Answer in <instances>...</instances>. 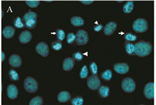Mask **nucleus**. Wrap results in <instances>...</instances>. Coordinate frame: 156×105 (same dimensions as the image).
Returning <instances> with one entry per match:
<instances>
[{"mask_svg": "<svg viewBox=\"0 0 156 105\" xmlns=\"http://www.w3.org/2000/svg\"><path fill=\"white\" fill-rule=\"evenodd\" d=\"M152 51V46L150 42L141 41L135 44V54L140 57L150 55Z\"/></svg>", "mask_w": 156, "mask_h": 105, "instance_id": "obj_1", "label": "nucleus"}, {"mask_svg": "<svg viewBox=\"0 0 156 105\" xmlns=\"http://www.w3.org/2000/svg\"><path fill=\"white\" fill-rule=\"evenodd\" d=\"M37 13L34 12L29 11L26 13L23 17V21L24 22L25 26L29 29L34 28L37 23Z\"/></svg>", "mask_w": 156, "mask_h": 105, "instance_id": "obj_2", "label": "nucleus"}, {"mask_svg": "<svg viewBox=\"0 0 156 105\" xmlns=\"http://www.w3.org/2000/svg\"><path fill=\"white\" fill-rule=\"evenodd\" d=\"M133 29L137 33H143L147 31L148 23L144 18L137 19L133 23Z\"/></svg>", "mask_w": 156, "mask_h": 105, "instance_id": "obj_3", "label": "nucleus"}, {"mask_svg": "<svg viewBox=\"0 0 156 105\" xmlns=\"http://www.w3.org/2000/svg\"><path fill=\"white\" fill-rule=\"evenodd\" d=\"M24 89L28 93H35L38 89V82L32 77H27L24 80Z\"/></svg>", "mask_w": 156, "mask_h": 105, "instance_id": "obj_4", "label": "nucleus"}, {"mask_svg": "<svg viewBox=\"0 0 156 105\" xmlns=\"http://www.w3.org/2000/svg\"><path fill=\"white\" fill-rule=\"evenodd\" d=\"M121 87L124 92L127 93H131L135 90L136 84H135V82L134 80L132 79L131 78L128 77L125 78V79L122 81Z\"/></svg>", "mask_w": 156, "mask_h": 105, "instance_id": "obj_5", "label": "nucleus"}, {"mask_svg": "<svg viewBox=\"0 0 156 105\" xmlns=\"http://www.w3.org/2000/svg\"><path fill=\"white\" fill-rule=\"evenodd\" d=\"M76 42L78 45H85L89 42V34L84 30H80L76 34Z\"/></svg>", "mask_w": 156, "mask_h": 105, "instance_id": "obj_6", "label": "nucleus"}, {"mask_svg": "<svg viewBox=\"0 0 156 105\" xmlns=\"http://www.w3.org/2000/svg\"><path fill=\"white\" fill-rule=\"evenodd\" d=\"M87 86L90 90H95L99 89L101 86V80L97 75L90 76L87 80Z\"/></svg>", "mask_w": 156, "mask_h": 105, "instance_id": "obj_7", "label": "nucleus"}, {"mask_svg": "<svg viewBox=\"0 0 156 105\" xmlns=\"http://www.w3.org/2000/svg\"><path fill=\"white\" fill-rule=\"evenodd\" d=\"M36 52L43 57H47L49 54V48L45 42H40L36 47Z\"/></svg>", "mask_w": 156, "mask_h": 105, "instance_id": "obj_8", "label": "nucleus"}, {"mask_svg": "<svg viewBox=\"0 0 156 105\" xmlns=\"http://www.w3.org/2000/svg\"><path fill=\"white\" fill-rule=\"evenodd\" d=\"M144 93L147 99H153L154 98V83L149 82L145 86Z\"/></svg>", "mask_w": 156, "mask_h": 105, "instance_id": "obj_9", "label": "nucleus"}, {"mask_svg": "<svg viewBox=\"0 0 156 105\" xmlns=\"http://www.w3.org/2000/svg\"><path fill=\"white\" fill-rule=\"evenodd\" d=\"M114 70L118 74H125L129 72V67L126 63H117L115 64L114 66Z\"/></svg>", "mask_w": 156, "mask_h": 105, "instance_id": "obj_10", "label": "nucleus"}, {"mask_svg": "<svg viewBox=\"0 0 156 105\" xmlns=\"http://www.w3.org/2000/svg\"><path fill=\"white\" fill-rule=\"evenodd\" d=\"M9 63L10 66L13 68H19L22 65V60L21 57L18 54H13L9 57Z\"/></svg>", "mask_w": 156, "mask_h": 105, "instance_id": "obj_11", "label": "nucleus"}, {"mask_svg": "<svg viewBox=\"0 0 156 105\" xmlns=\"http://www.w3.org/2000/svg\"><path fill=\"white\" fill-rule=\"evenodd\" d=\"M7 95L10 99H16L18 95V88L14 84H9L7 88Z\"/></svg>", "mask_w": 156, "mask_h": 105, "instance_id": "obj_12", "label": "nucleus"}, {"mask_svg": "<svg viewBox=\"0 0 156 105\" xmlns=\"http://www.w3.org/2000/svg\"><path fill=\"white\" fill-rule=\"evenodd\" d=\"M117 24L114 22H111L107 23L104 28V33L106 36H111L115 32L117 29Z\"/></svg>", "mask_w": 156, "mask_h": 105, "instance_id": "obj_13", "label": "nucleus"}, {"mask_svg": "<svg viewBox=\"0 0 156 105\" xmlns=\"http://www.w3.org/2000/svg\"><path fill=\"white\" fill-rule=\"evenodd\" d=\"M32 38V35L28 30H25L22 32L19 36V40L22 44H28L31 41Z\"/></svg>", "mask_w": 156, "mask_h": 105, "instance_id": "obj_14", "label": "nucleus"}, {"mask_svg": "<svg viewBox=\"0 0 156 105\" xmlns=\"http://www.w3.org/2000/svg\"><path fill=\"white\" fill-rule=\"evenodd\" d=\"M74 59L72 58H66L63 60L62 68L64 71H70L72 70L74 66Z\"/></svg>", "mask_w": 156, "mask_h": 105, "instance_id": "obj_15", "label": "nucleus"}, {"mask_svg": "<svg viewBox=\"0 0 156 105\" xmlns=\"http://www.w3.org/2000/svg\"><path fill=\"white\" fill-rule=\"evenodd\" d=\"M15 28L12 26H5L2 31V35L7 39H10L15 34Z\"/></svg>", "mask_w": 156, "mask_h": 105, "instance_id": "obj_16", "label": "nucleus"}, {"mask_svg": "<svg viewBox=\"0 0 156 105\" xmlns=\"http://www.w3.org/2000/svg\"><path fill=\"white\" fill-rule=\"evenodd\" d=\"M57 99L60 103H66L70 100L71 96L70 94L67 91H62L58 94Z\"/></svg>", "mask_w": 156, "mask_h": 105, "instance_id": "obj_17", "label": "nucleus"}, {"mask_svg": "<svg viewBox=\"0 0 156 105\" xmlns=\"http://www.w3.org/2000/svg\"><path fill=\"white\" fill-rule=\"evenodd\" d=\"M70 22L72 25L76 27L83 26L84 24V19L79 16H74L70 19Z\"/></svg>", "mask_w": 156, "mask_h": 105, "instance_id": "obj_18", "label": "nucleus"}, {"mask_svg": "<svg viewBox=\"0 0 156 105\" xmlns=\"http://www.w3.org/2000/svg\"><path fill=\"white\" fill-rule=\"evenodd\" d=\"M110 89L108 86H101L99 90V93L100 96L102 98H107L109 94Z\"/></svg>", "mask_w": 156, "mask_h": 105, "instance_id": "obj_19", "label": "nucleus"}, {"mask_svg": "<svg viewBox=\"0 0 156 105\" xmlns=\"http://www.w3.org/2000/svg\"><path fill=\"white\" fill-rule=\"evenodd\" d=\"M133 2L129 1V2H127L124 5L123 8V10L124 13H131L132 11H133Z\"/></svg>", "mask_w": 156, "mask_h": 105, "instance_id": "obj_20", "label": "nucleus"}, {"mask_svg": "<svg viewBox=\"0 0 156 105\" xmlns=\"http://www.w3.org/2000/svg\"><path fill=\"white\" fill-rule=\"evenodd\" d=\"M125 51L126 52L129 54V55H131L135 53V45L133 44L132 43L130 42H126L125 43Z\"/></svg>", "mask_w": 156, "mask_h": 105, "instance_id": "obj_21", "label": "nucleus"}, {"mask_svg": "<svg viewBox=\"0 0 156 105\" xmlns=\"http://www.w3.org/2000/svg\"><path fill=\"white\" fill-rule=\"evenodd\" d=\"M43 104V99L41 96H36L30 101V105H42Z\"/></svg>", "mask_w": 156, "mask_h": 105, "instance_id": "obj_22", "label": "nucleus"}, {"mask_svg": "<svg viewBox=\"0 0 156 105\" xmlns=\"http://www.w3.org/2000/svg\"><path fill=\"white\" fill-rule=\"evenodd\" d=\"M101 77L105 80L108 81L111 79L112 78V72L111 70H107L104 71V72L101 74Z\"/></svg>", "mask_w": 156, "mask_h": 105, "instance_id": "obj_23", "label": "nucleus"}, {"mask_svg": "<svg viewBox=\"0 0 156 105\" xmlns=\"http://www.w3.org/2000/svg\"><path fill=\"white\" fill-rule=\"evenodd\" d=\"M71 103L73 105H83L84 103V99L81 96L75 97L71 101Z\"/></svg>", "mask_w": 156, "mask_h": 105, "instance_id": "obj_24", "label": "nucleus"}, {"mask_svg": "<svg viewBox=\"0 0 156 105\" xmlns=\"http://www.w3.org/2000/svg\"><path fill=\"white\" fill-rule=\"evenodd\" d=\"M124 37H125V40H126V41L128 42H134L137 39V36L134 35V34H133V33H125V35Z\"/></svg>", "mask_w": 156, "mask_h": 105, "instance_id": "obj_25", "label": "nucleus"}, {"mask_svg": "<svg viewBox=\"0 0 156 105\" xmlns=\"http://www.w3.org/2000/svg\"><path fill=\"white\" fill-rule=\"evenodd\" d=\"M13 25L17 28H23V27H24V23H23L22 21L21 18H20V17H18L15 20H14V22H13Z\"/></svg>", "mask_w": 156, "mask_h": 105, "instance_id": "obj_26", "label": "nucleus"}, {"mask_svg": "<svg viewBox=\"0 0 156 105\" xmlns=\"http://www.w3.org/2000/svg\"><path fill=\"white\" fill-rule=\"evenodd\" d=\"M9 75L10 79H11L12 80L16 81V80H19V75H18V72H17L16 71L13 69H11L9 70Z\"/></svg>", "mask_w": 156, "mask_h": 105, "instance_id": "obj_27", "label": "nucleus"}, {"mask_svg": "<svg viewBox=\"0 0 156 105\" xmlns=\"http://www.w3.org/2000/svg\"><path fill=\"white\" fill-rule=\"evenodd\" d=\"M26 3L28 5L29 7L32 8H37L40 4V1L38 0H32V1H26Z\"/></svg>", "mask_w": 156, "mask_h": 105, "instance_id": "obj_28", "label": "nucleus"}, {"mask_svg": "<svg viewBox=\"0 0 156 105\" xmlns=\"http://www.w3.org/2000/svg\"><path fill=\"white\" fill-rule=\"evenodd\" d=\"M88 76V69L86 65H84L80 72V76L81 79H86Z\"/></svg>", "mask_w": 156, "mask_h": 105, "instance_id": "obj_29", "label": "nucleus"}, {"mask_svg": "<svg viewBox=\"0 0 156 105\" xmlns=\"http://www.w3.org/2000/svg\"><path fill=\"white\" fill-rule=\"evenodd\" d=\"M56 32H57L58 40L60 42L62 41V40L65 38V33H64V30H61V29H58L56 30Z\"/></svg>", "mask_w": 156, "mask_h": 105, "instance_id": "obj_30", "label": "nucleus"}, {"mask_svg": "<svg viewBox=\"0 0 156 105\" xmlns=\"http://www.w3.org/2000/svg\"><path fill=\"white\" fill-rule=\"evenodd\" d=\"M52 48L54 50H56V51H58V50H60L62 48V42H58V41H56L54 42L52 44Z\"/></svg>", "mask_w": 156, "mask_h": 105, "instance_id": "obj_31", "label": "nucleus"}, {"mask_svg": "<svg viewBox=\"0 0 156 105\" xmlns=\"http://www.w3.org/2000/svg\"><path fill=\"white\" fill-rule=\"evenodd\" d=\"M90 72H92V74H94V75H96L97 74L98 69H97V64L95 62H92L90 64Z\"/></svg>", "mask_w": 156, "mask_h": 105, "instance_id": "obj_32", "label": "nucleus"}, {"mask_svg": "<svg viewBox=\"0 0 156 105\" xmlns=\"http://www.w3.org/2000/svg\"><path fill=\"white\" fill-rule=\"evenodd\" d=\"M74 40H76V35H74L73 33H69L67 36V43L72 44Z\"/></svg>", "mask_w": 156, "mask_h": 105, "instance_id": "obj_33", "label": "nucleus"}, {"mask_svg": "<svg viewBox=\"0 0 156 105\" xmlns=\"http://www.w3.org/2000/svg\"><path fill=\"white\" fill-rule=\"evenodd\" d=\"M73 58L77 61H81L83 60V55L82 54L79 52H76L73 54Z\"/></svg>", "mask_w": 156, "mask_h": 105, "instance_id": "obj_34", "label": "nucleus"}, {"mask_svg": "<svg viewBox=\"0 0 156 105\" xmlns=\"http://www.w3.org/2000/svg\"><path fill=\"white\" fill-rule=\"evenodd\" d=\"M103 26L102 25H97V26H94V30L95 32H99V31H101V30L103 29Z\"/></svg>", "mask_w": 156, "mask_h": 105, "instance_id": "obj_35", "label": "nucleus"}, {"mask_svg": "<svg viewBox=\"0 0 156 105\" xmlns=\"http://www.w3.org/2000/svg\"><path fill=\"white\" fill-rule=\"evenodd\" d=\"M80 2L84 5H90L91 3H93V1H90V0H84V1H80Z\"/></svg>", "mask_w": 156, "mask_h": 105, "instance_id": "obj_36", "label": "nucleus"}, {"mask_svg": "<svg viewBox=\"0 0 156 105\" xmlns=\"http://www.w3.org/2000/svg\"><path fill=\"white\" fill-rule=\"evenodd\" d=\"M5 54H4V52H1V60H2V62H3V61L5 60Z\"/></svg>", "mask_w": 156, "mask_h": 105, "instance_id": "obj_37", "label": "nucleus"}, {"mask_svg": "<svg viewBox=\"0 0 156 105\" xmlns=\"http://www.w3.org/2000/svg\"><path fill=\"white\" fill-rule=\"evenodd\" d=\"M46 2H51V1H46Z\"/></svg>", "mask_w": 156, "mask_h": 105, "instance_id": "obj_38", "label": "nucleus"}]
</instances>
